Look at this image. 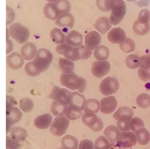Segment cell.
<instances>
[{
	"instance_id": "2e32d148",
	"label": "cell",
	"mask_w": 150,
	"mask_h": 149,
	"mask_svg": "<svg viewBox=\"0 0 150 149\" xmlns=\"http://www.w3.org/2000/svg\"><path fill=\"white\" fill-rule=\"evenodd\" d=\"M79 76L74 73H62L60 76L61 85L71 90H76V85Z\"/></svg>"
},
{
	"instance_id": "f35d334b",
	"label": "cell",
	"mask_w": 150,
	"mask_h": 149,
	"mask_svg": "<svg viewBox=\"0 0 150 149\" xmlns=\"http://www.w3.org/2000/svg\"><path fill=\"white\" fill-rule=\"evenodd\" d=\"M59 14L66 13L71 10V5L68 0H57L54 2Z\"/></svg>"
},
{
	"instance_id": "1f68e13d",
	"label": "cell",
	"mask_w": 150,
	"mask_h": 149,
	"mask_svg": "<svg viewBox=\"0 0 150 149\" xmlns=\"http://www.w3.org/2000/svg\"><path fill=\"white\" fill-rule=\"evenodd\" d=\"M50 36L53 42L56 44H62L65 42L66 36L61 30L57 28H54L52 30Z\"/></svg>"
},
{
	"instance_id": "4dcf8cb0",
	"label": "cell",
	"mask_w": 150,
	"mask_h": 149,
	"mask_svg": "<svg viewBox=\"0 0 150 149\" xmlns=\"http://www.w3.org/2000/svg\"><path fill=\"white\" fill-rule=\"evenodd\" d=\"M58 66L63 73H71L74 71V63L67 59L61 58L59 61Z\"/></svg>"
},
{
	"instance_id": "9c48e42d",
	"label": "cell",
	"mask_w": 150,
	"mask_h": 149,
	"mask_svg": "<svg viewBox=\"0 0 150 149\" xmlns=\"http://www.w3.org/2000/svg\"><path fill=\"white\" fill-rule=\"evenodd\" d=\"M110 67L109 61H96L92 65L91 73L96 78H100L109 72Z\"/></svg>"
},
{
	"instance_id": "7402d4cb",
	"label": "cell",
	"mask_w": 150,
	"mask_h": 149,
	"mask_svg": "<svg viewBox=\"0 0 150 149\" xmlns=\"http://www.w3.org/2000/svg\"><path fill=\"white\" fill-rule=\"evenodd\" d=\"M45 16L51 20H56L59 16L54 2H49L43 8Z\"/></svg>"
},
{
	"instance_id": "5bb4252c",
	"label": "cell",
	"mask_w": 150,
	"mask_h": 149,
	"mask_svg": "<svg viewBox=\"0 0 150 149\" xmlns=\"http://www.w3.org/2000/svg\"><path fill=\"white\" fill-rule=\"evenodd\" d=\"M24 60L21 54L14 52L7 56L6 64L11 69L19 70L23 66Z\"/></svg>"
},
{
	"instance_id": "db71d44e",
	"label": "cell",
	"mask_w": 150,
	"mask_h": 149,
	"mask_svg": "<svg viewBox=\"0 0 150 149\" xmlns=\"http://www.w3.org/2000/svg\"><path fill=\"white\" fill-rule=\"evenodd\" d=\"M130 121H117V125L122 131H129L131 130Z\"/></svg>"
},
{
	"instance_id": "484cf974",
	"label": "cell",
	"mask_w": 150,
	"mask_h": 149,
	"mask_svg": "<svg viewBox=\"0 0 150 149\" xmlns=\"http://www.w3.org/2000/svg\"><path fill=\"white\" fill-rule=\"evenodd\" d=\"M138 143L141 145H147L150 141V133L145 128L138 129L135 131Z\"/></svg>"
},
{
	"instance_id": "e7e4bbea",
	"label": "cell",
	"mask_w": 150,
	"mask_h": 149,
	"mask_svg": "<svg viewBox=\"0 0 150 149\" xmlns=\"http://www.w3.org/2000/svg\"></svg>"
},
{
	"instance_id": "816d5d0a",
	"label": "cell",
	"mask_w": 150,
	"mask_h": 149,
	"mask_svg": "<svg viewBox=\"0 0 150 149\" xmlns=\"http://www.w3.org/2000/svg\"><path fill=\"white\" fill-rule=\"evenodd\" d=\"M139 78L144 82H146L150 81V73L148 70L138 69L137 71Z\"/></svg>"
},
{
	"instance_id": "f5cc1de1",
	"label": "cell",
	"mask_w": 150,
	"mask_h": 149,
	"mask_svg": "<svg viewBox=\"0 0 150 149\" xmlns=\"http://www.w3.org/2000/svg\"><path fill=\"white\" fill-rule=\"evenodd\" d=\"M78 149H95L94 145L91 140L83 139L80 142Z\"/></svg>"
},
{
	"instance_id": "836d02e7",
	"label": "cell",
	"mask_w": 150,
	"mask_h": 149,
	"mask_svg": "<svg viewBox=\"0 0 150 149\" xmlns=\"http://www.w3.org/2000/svg\"><path fill=\"white\" fill-rule=\"evenodd\" d=\"M125 62L126 66L129 69H137L141 65V57L136 54H132L126 57Z\"/></svg>"
},
{
	"instance_id": "ffe728a7",
	"label": "cell",
	"mask_w": 150,
	"mask_h": 149,
	"mask_svg": "<svg viewBox=\"0 0 150 149\" xmlns=\"http://www.w3.org/2000/svg\"><path fill=\"white\" fill-rule=\"evenodd\" d=\"M65 42L70 46L75 48L82 45L83 37L76 30L70 31L66 37Z\"/></svg>"
},
{
	"instance_id": "94428289",
	"label": "cell",
	"mask_w": 150,
	"mask_h": 149,
	"mask_svg": "<svg viewBox=\"0 0 150 149\" xmlns=\"http://www.w3.org/2000/svg\"><path fill=\"white\" fill-rule=\"evenodd\" d=\"M46 1L49 2H53L56 1L57 0H46Z\"/></svg>"
},
{
	"instance_id": "680465c9",
	"label": "cell",
	"mask_w": 150,
	"mask_h": 149,
	"mask_svg": "<svg viewBox=\"0 0 150 149\" xmlns=\"http://www.w3.org/2000/svg\"><path fill=\"white\" fill-rule=\"evenodd\" d=\"M14 124L9 119L6 118V133H9L14 128H13Z\"/></svg>"
},
{
	"instance_id": "74e56055",
	"label": "cell",
	"mask_w": 150,
	"mask_h": 149,
	"mask_svg": "<svg viewBox=\"0 0 150 149\" xmlns=\"http://www.w3.org/2000/svg\"><path fill=\"white\" fill-rule=\"evenodd\" d=\"M115 0H96L97 8L101 11L109 12L112 10Z\"/></svg>"
},
{
	"instance_id": "cb8c5ba5",
	"label": "cell",
	"mask_w": 150,
	"mask_h": 149,
	"mask_svg": "<svg viewBox=\"0 0 150 149\" xmlns=\"http://www.w3.org/2000/svg\"><path fill=\"white\" fill-rule=\"evenodd\" d=\"M86 102L84 95L78 92H74L72 93L71 102L69 105L75 106L83 111L86 108Z\"/></svg>"
},
{
	"instance_id": "bcb514c9",
	"label": "cell",
	"mask_w": 150,
	"mask_h": 149,
	"mask_svg": "<svg viewBox=\"0 0 150 149\" xmlns=\"http://www.w3.org/2000/svg\"><path fill=\"white\" fill-rule=\"evenodd\" d=\"M24 71H25L26 74L30 77H36L40 74L36 70L31 61L28 62L26 64L25 68H24Z\"/></svg>"
},
{
	"instance_id": "3957f363",
	"label": "cell",
	"mask_w": 150,
	"mask_h": 149,
	"mask_svg": "<svg viewBox=\"0 0 150 149\" xmlns=\"http://www.w3.org/2000/svg\"><path fill=\"white\" fill-rule=\"evenodd\" d=\"M126 13L125 3L123 0H115L109 17L110 22L114 25L121 23Z\"/></svg>"
},
{
	"instance_id": "c3c4849f",
	"label": "cell",
	"mask_w": 150,
	"mask_h": 149,
	"mask_svg": "<svg viewBox=\"0 0 150 149\" xmlns=\"http://www.w3.org/2000/svg\"><path fill=\"white\" fill-rule=\"evenodd\" d=\"M87 85L86 81L84 78L79 77L76 83V90H78V92L80 93H83L86 88Z\"/></svg>"
},
{
	"instance_id": "8992f818",
	"label": "cell",
	"mask_w": 150,
	"mask_h": 149,
	"mask_svg": "<svg viewBox=\"0 0 150 149\" xmlns=\"http://www.w3.org/2000/svg\"><path fill=\"white\" fill-rule=\"evenodd\" d=\"M119 87L120 85L117 79L113 77H108L100 84V92L103 95H110L117 93Z\"/></svg>"
},
{
	"instance_id": "91938a15",
	"label": "cell",
	"mask_w": 150,
	"mask_h": 149,
	"mask_svg": "<svg viewBox=\"0 0 150 149\" xmlns=\"http://www.w3.org/2000/svg\"><path fill=\"white\" fill-rule=\"evenodd\" d=\"M9 35H10V34H9V30L7 28H6V40L9 39Z\"/></svg>"
},
{
	"instance_id": "7c38bea8",
	"label": "cell",
	"mask_w": 150,
	"mask_h": 149,
	"mask_svg": "<svg viewBox=\"0 0 150 149\" xmlns=\"http://www.w3.org/2000/svg\"><path fill=\"white\" fill-rule=\"evenodd\" d=\"M55 24L63 29H71L74 26V17L70 13L61 14L56 20Z\"/></svg>"
},
{
	"instance_id": "ac0fdd59",
	"label": "cell",
	"mask_w": 150,
	"mask_h": 149,
	"mask_svg": "<svg viewBox=\"0 0 150 149\" xmlns=\"http://www.w3.org/2000/svg\"><path fill=\"white\" fill-rule=\"evenodd\" d=\"M121 130L118 127L110 125L108 126L103 131V134L113 145L117 144L121 136Z\"/></svg>"
},
{
	"instance_id": "e0dca14e",
	"label": "cell",
	"mask_w": 150,
	"mask_h": 149,
	"mask_svg": "<svg viewBox=\"0 0 150 149\" xmlns=\"http://www.w3.org/2000/svg\"><path fill=\"white\" fill-rule=\"evenodd\" d=\"M52 120L53 118L52 115L46 113L36 117L34 121V124L39 129H46L50 127L52 123Z\"/></svg>"
},
{
	"instance_id": "6da1fadb",
	"label": "cell",
	"mask_w": 150,
	"mask_h": 149,
	"mask_svg": "<svg viewBox=\"0 0 150 149\" xmlns=\"http://www.w3.org/2000/svg\"><path fill=\"white\" fill-rule=\"evenodd\" d=\"M53 60V55L49 50L40 49L32 61L33 65L38 72L41 73L48 70Z\"/></svg>"
},
{
	"instance_id": "d4e9b609",
	"label": "cell",
	"mask_w": 150,
	"mask_h": 149,
	"mask_svg": "<svg viewBox=\"0 0 150 149\" xmlns=\"http://www.w3.org/2000/svg\"><path fill=\"white\" fill-rule=\"evenodd\" d=\"M61 146L64 149H77L79 142L76 138L70 135L63 137L61 141Z\"/></svg>"
},
{
	"instance_id": "11a10c76",
	"label": "cell",
	"mask_w": 150,
	"mask_h": 149,
	"mask_svg": "<svg viewBox=\"0 0 150 149\" xmlns=\"http://www.w3.org/2000/svg\"><path fill=\"white\" fill-rule=\"evenodd\" d=\"M16 104L15 99L10 95H6V112L10 111Z\"/></svg>"
},
{
	"instance_id": "e575fe53",
	"label": "cell",
	"mask_w": 150,
	"mask_h": 149,
	"mask_svg": "<svg viewBox=\"0 0 150 149\" xmlns=\"http://www.w3.org/2000/svg\"><path fill=\"white\" fill-rule=\"evenodd\" d=\"M100 109V103L98 100L95 99H89L87 100L84 112L96 114L98 113Z\"/></svg>"
},
{
	"instance_id": "83f0119b",
	"label": "cell",
	"mask_w": 150,
	"mask_h": 149,
	"mask_svg": "<svg viewBox=\"0 0 150 149\" xmlns=\"http://www.w3.org/2000/svg\"><path fill=\"white\" fill-rule=\"evenodd\" d=\"M10 136L18 142H23L28 138V132L26 129L23 127H16L14 128L10 133Z\"/></svg>"
},
{
	"instance_id": "8d00e7d4",
	"label": "cell",
	"mask_w": 150,
	"mask_h": 149,
	"mask_svg": "<svg viewBox=\"0 0 150 149\" xmlns=\"http://www.w3.org/2000/svg\"><path fill=\"white\" fill-rule=\"evenodd\" d=\"M23 114L16 107H14L10 111L6 112V118L9 119L14 124L20 121L22 118Z\"/></svg>"
},
{
	"instance_id": "f907efd6",
	"label": "cell",
	"mask_w": 150,
	"mask_h": 149,
	"mask_svg": "<svg viewBox=\"0 0 150 149\" xmlns=\"http://www.w3.org/2000/svg\"><path fill=\"white\" fill-rule=\"evenodd\" d=\"M15 13L14 10L8 6H6V25L12 24L15 20Z\"/></svg>"
},
{
	"instance_id": "ab89813d",
	"label": "cell",
	"mask_w": 150,
	"mask_h": 149,
	"mask_svg": "<svg viewBox=\"0 0 150 149\" xmlns=\"http://www.w3.org/2000/svg\"><path fill=\"white\" fill-rule=\"evenodd\" d=\"M136 102L139 107L147 108L150 107V95L146 93L140 94L136 98Z\"/></svg>"
},
{
	"instance_id": "6125c7cd",
	"label": "cell",
	"mask_w": 150,
	"mask_h": 149,
	"mask_svg": "<svg viewBox=\"0 0 150 149\" xmlns=\"http://www.w3.org/2000/svg\"><path fill=\"white\" fill-rule=\"evenodd\" d=\"M126 1H130V2H132V1H137V0H126Z\"/></svg>"
},
{
	"instance_id": "d6a6232c",
	"label": "cell",
	"mask_w": 150,
	"mask_h": 149,
	"mask_svg": "<svg viewBox=\"0 0 150 149\" xmlns=\"http://www.w3.org/2000/svg\"><path fill=\"white\" fill-rule=\"evenodd\" d=\"M110 52L108 48L104 45L99 46L93 52L94 56L98 61H105L108 59Z\"/></svg>"
},
{
	"instance_id": "277c9868",
	"label": "cell",
	"mask_w": 150,
	"mask_h": 149,
	"mask_svg": "<svg viewBox=\"0 0 150 149\" xmlns=\"http://www.w3.org/2000/svg\"><path fill=\"white\" fill-rule=\"evenodd\" d=\"M81 120L86 126L95 132H99L103 129V121L95 114L84 112Z\"/></svg>"
},
{
	"instance_id": "7dc6e473",
	"label": "cell",
	"mask_w": 150,
	"mask_h": 149,
	"mask_svg": "<svg viewBox=\"0 0 150 149\" xmlns=\"http://www.w3.org/2000/svg\"><path fill=\"white\" fill-rule=\"evenodd\" d=\"M138 20L144 23H149L150 21V13L147 9L141 10L138 16Z\"/></svg>"
},
{
	"instance_id": "603a6c76",
	"label": "cell",
	"mask_w": 150,
	"mask_h": 149,
	"mask_svg": "<svg viewBox=\"0 0 150 149\" xmlns=\"http://www.w3.org/2000/svg\"><path fill=\"white\" fill-rule=\"evenodd\" d=\"M95 28L102 35L106 34L111 28V25L108 18L105 16L100 17L96 20L95 24Z\"/></svg>"
},
{
	"instance_id": "f1b7e54d",
	"label": "cell",
	"mask_w": 150,
	"mask_h": 149,
	"mask_svg": "<svg viewBox=\"0 0 150 149\" xmlns=\"http://www.w3.org/2000/svg\"><path fill=\"white\" fill-rule=\"evenodd\" d=\"M68 106L63 105L57 101L52 102L50 110L54 116L57 117L64 116L65 115Z\"/></svg>"
},
{
	"instance_id": "5b68a950",
	"label": "cell",
	"mask_w": 150,
	"mask_h": 149,
	"mask_svg": "<svg viewBox=\"0 0 150 149\" xmlns=\"http://www.w3.org/2000/svg\"><path fill=\"white\" fill-rule=\"evenodd\" d=\"M70 124V120L66 117H56L51 125L50 130L54 136H62L66 132Z\"/></svg>"
},
{
	"instance_id": "d6986e66",
	"label": "cell",
	"mask_w": 150,
	"mask_h": 149,
	"mask_svg": "<svg viewBox=\"0 0 150 149\" xmlns=\"http://www.w3.org/2000/svg\"><path fill=\"white\" fill-rule=\"evenodd\" d=\"M134 115L133 110L128 107H121L113 114V118L117 121H131Z\"/></svg>"
},
{
	"instance_id": "be15d7a7",
	"label": "cell",
	"mask_w": 150,
	"mask_h": 149,
	"mask_svg": "<svg viewBox=\"0 0 150 149\" xmlns=\"http://www.w3.org/2000/svg\"><path fill=\"white\" fill-rule=\"evenodd\" d=\"M57 149H64V148H63V147H60V148H58Z\"/></svg>"
},
{
	"instance_id": "30bf717a",
	"label": "cell",
	"mask_w": 150,
	"mask_h": 149,
	"mask_svg": "<svg viewBox=\"0 0 150 149\" xmlns=\"http://www.w3.org/2000/svg\"><path fill=\"white\" fill-rule=\"evenodd\" d=\"M101 42V36L95 30L90 31L85 37V46L91 52L96 49L99 47Z\"/></svg>"
},
{
	"instance_id": "7a4b0ae2",
	"label": "cell",
	"mask_w": 150,
	"mask_h": 149,
	"mask_svg": "<svg viewBox=\"0 0 150 149\" xmlns=\"http://www.w3.org/2000/svg\"><path fill=\"white\" fill-rule=\"evenodd\" d=\"M9 34L13 39L19 44L26 43L29 39L30 32L29 30L25 26L18 23H15L9 26Z\"/></svg>"
},
{
	"instance_id": "9a60e30c",
	"label": "cell",
	"mask_w": 150,
	"mask_h": 149,
	"mask_svg": "<svg viewBox=\"0 0 150 149\" xmlns=\"http://www.w3.org/2000/svg\"><path fill=\"white\" fill-rule=\"evenodd\" d=\"M37 47L34 44L29 42L24 44L21 49V54L24 60L30 61L34 59L38 52Z\"/></svg>"
},
{
	"instance_id": "ba28073f",
	"label": "cell",
	"mask_w": 150,
	"mask_h": 149,
	"mask_svg": "<svg viewBox=\"0 0 150 149\" xmlns=\"http://www.w3.org/2000/svg\"><path fill=\"white\" fill-rule=\"evenodd\" d=\"M137 141L135 133L129 131H122L116 146L123 149L130 148L137 144Z\"/></svg>"
},
{
	"instance_id": "4316f807",
	"label": "cell",
	"mask_w": 150,
	"mask_h": 149,
	"mask_svg": "<svg viewBox=\"0 0 150 149\" xmlns=\"http://www.w3.org/2000/svg\"><path fill=\"white\" fill-rule=\"evenodd\" d=\"M132 29L134 33L138 35H145L150 31V24L149 23L140 22L137 20L134 22Z\"/></svg>"
},
{
	"instance_id": "f6af8a7d",
	"label": "cell",
	"mask_w": 150,
	"mask_h": 149,
	"mask_svg": "<svg viewBox=\"0 0 150 149\" xmlns=\"http://www.w3.org/2000/svg\"><path fill=\"white\" fill-rule=\"evenodd\" d=\"M141 59L140 68L144 70H150V49L148 50L145 55L141 56Z\"/></svg>"
},
{
	"instance_id": "f546056e",
	"label": "cell",
	"mask_w": 150,
	"mask_h": 149,
	"mask_svg": "<svg viewBox=\"0 0 150 149\" xmlns=\"http://www.w3.org/2000/svg\"><path fill=\"white\" fill-rule=\"evenodd\" d=\"M82 114L83 113L81 109L75 106L69 105L65 114V117L70 121H74L81 118Z\"/></svg>"
},
{
	"instance_id": "52a82bcc",
	"label": "cell",
	"mask_w": 150,
	"mask_h": 149,
	"mask_svg": "<svg viewBox=\"0 0 150 149\" xmlns=\"http://www.w3.org/2000/svg\"><path fill=\"white\" fill-rule=\"evenodd\" d=\"M92 52L85 45H82L79 47L73 48L67 59L73 62H76L80 60H86L91 57Z\"/></svg>"
},
{
	"instance_id": "b9f144b4",
	"label": "cell",
	"mask_w": 150,
	"mask_h": 149,
	"mask_svg": "<svg viewBox=\"0 0 150 149\" xmlns=\"http://www.w3.org/2000/svg\"><path fill=\"white\" fill-rule=\"evenodd\" d=\"M19 106L23 111L25 113H29L31 112L34 108V102L30 98H24L20 101Z\"/></svg>"
},
{
	"instance_id": "7bdbcfd3",
	"label": "cell",
	"mask_w": 150,
	"mask_h": 149,
	"mask_svg": "<svg viewBox=\"0 0 150 149\" xmlns=\"http://www.w3.org/2000/svg\"><path fill=\"white\" fill-rule=\"evenodd\" d=\"M73 48L74 47L65 42L62 44H59L57 46L56 48V51L58 53L63 55L67 59Z\"/></svg>"
},
{
	"instance_id": "d590c367",
	"label": "cell",
	"mask_w": 150,
	"mask_h": 149,
	"mask_svg": "<svg viewBox=\"0 0 150 149\" xmlns=\"http://www.w3.org/2000/svg\"><path fill=\"white\" fill-rule=\"evenodd\" d=\"M113 145L108 138L103 136L98 137L95 141V149H111Z\"/></svg>"
},
{
	"instance_id": "ee69618b",
	"label": "cell",
	"mask_w": 150,
	"mask_h": 149,
	"mask_svg": "<svg viewBox=\"0 0 150 149\" xmlns=\"http://www.w3.org/2000/svg\"><path fill=\"white\" fill-rule=\"evenodd\" d=\"M145 125L143 120L138 117L132 118L130 121L131 130L135 132L138 129L144 128Z\"/></svg>"
},
{
	"instance_id": "60d3db41",
	"label": "cell",
	"mask_w": 150,
	"mask_h": 149,
	"mask_svg": "<svg viewBox=\"0 0 150 149\" xmlns=\"http://www.w3.org/2000/svg\"><path fill=\"white\" fill-rule=\"evenodd\" d=\"M119 47L123 52L128 53L132 52L135 50L136 45L135 42L132 39L127 37L125 41L119 44Z\"/></svg>"
},
{
	"instance_id": "9f6ffc18",
	"label": "cell",
	"mask_w": 150,
	"mask_h": 149,
	"mask_svg": "<svg viewBox=\"0 0 150 149\" xmlns=\"http://www.w3.org/2000/svg\"><path fill=\"white\" fill-rule=\"evenodd\" d=\"M60 88L57 86H54L52 90L51 93L50 94V95H49V98L51 99L52 100L55 101V99H56V95H57V93L58 92L59 90L60 89Z\"/></svg>"
},
{
	"instance_id": "44dd1931",
	"label": "cell",
	"mask_w": 150,
	"mask_h": 149,
	"mask_svg": "<svg viewBox=\"0 0 150 149\" xmlns=\"http://www.w3.org/2000/svg\"><path fill=\"white\" fill-rule=\"evenodd\" d=\"M72 93L66 88H60L57 93L55 101L63 105L69 106L71 102Z\"/></svg>"
},
{
	"instance_id": "8fae6325",
	"label": "cell",
	"mask_w": 150,
	"mask_h": 149,
	"mask_svg": "<svg viewBox=\"0 0 150 149\" xmlns=\"http://www.w3.org/2000/svg\"><path fill=\"white\" fill-rule=\"evenodd\" d=\"M117 106V100L115 96L104 97L100 101L101 112L106 114H111L115 111Z\"/></svg>"
},
{
	"instance_id": "4fadbf2b",
	"label": "cell",
	"mask_w": 150,
	"mask_h": 149,
	"mask_svg": "<svg viewBox=\"0 0 150 149\" xmlns=\"http://www.w3.org/2000/svg\"><path fill=\"white\" fill-rule=\"evenodd\" d=\"M108 38L111 43L120 44L126 39V33L121 28H115L108 33Z\"/></svg>"
},
{
	"instance_id": "6f0895ef",
	"label": "cell",
	"mask_w": 150,
	"mask_h": 149,
	"mask_svg": "<svg viewBox=\"0 0 150 149\" xmlns=\"http://www.w3.org/2000/svg\"><path fill=\"white\" fill-rule=\"evenodd\" d=\"M13 49V42L10 39L6 40V54H8Z\"/></svg>"
},
{
	"instance_id": "681fc988",
	"label": "cell",
	"mask_w": 150,
	"mask_h": 149,
	"mask_svg": "<svg viewBox=\"0 0 150 149\" xmlns=\"http://www.w3.org/2000/svg\"><path fill=\"white\" fill-rule=\"evenodd\" d=\"M20 143L11 136L6 137V149H19Z\"/></svg>"
}]
</instances>
